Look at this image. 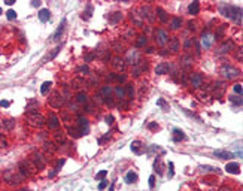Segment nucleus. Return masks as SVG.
Wrapping results in <instances>:
<instances>
[{
    "label": "nucleus",
    "mask_w": 243,
    "mask_h": 191,
    "mask_svg": "<svg viewBox=\"0 0 243 191\" xmlns=\"http://www.w3.org/2000/svg\"><path fill=\"white\" fill-rule=\"evenodd\" d=\"M221 72H222V75H224L225 78H228V79H233V78H237V76L240 75V70H239V69H236V67H231V66H224Z\"/></svg>",
    "instance_id": "1"
},
{
    "label": "nucleus",
    "mask_w": 243,
    "mask_h": 191,
    "mask_svg": "<svg viewBox=\"0 0 243 191\" xmlns=\"http://www.w3.org/2000/svg\"><path fill=\"white\" fill-rule=\"evenodd\" d=\"M225 170H227L228 173H233V175H237V173H240V167L237 163H230L225 166Z\"/></svg>",
    "instance_id": "2"
},
{
    "label": "nucleus",
    "mask_w": 243,
    "mask_h": 191,
    "mask_svg": "<svg viewBox=\"0 0 243 191\" xmlns=\"http://www.w3.org/2000/svg\"><path fill=\"white\" fill-rule=\"evenodd\" d=\"M157 40H158V43H161V45H164V43H167V40H169V38H167V33L164 31V30H157Z\"/></svg>",
    "instance_id": "3"
},
{
    "label": "nucleus",
    "mask_w": 243,
    "mask_h": 191,
    "mask_svg": "<svg viewBox=\"0 0 243 191\" xmlns=\"http://www.w3.org/2000/svg\"><path fill=\"white\" fill-rule=\"evenodd\" d=\"M169 69H170L169 63H160L157 67H155V72H157V75H164V73L169 72Z\"/></svg>",
    "instance_id": "4"
},
{
    "label": "nucleus",
    "mask_w": 243,
    "mask_h": 191,
    "mask_svg": "<svg viewBox=\"0 0 243 191\" xmlns=\"http://www.w3.org/2000/svg\"><path fill=\"white\" fill-rule=\"evenodd\" d=\"M201 42H203V46H204V48H210L212 42H213V36H212L210 33H206V34H203Z\"/></svg>",
    "instance_id": "5"
},
{
    "label": "nucleus",
    "mask_w": 243,
    "mask_h": 191,
    "mask_svg": "<svg viewBox=\"0 0 243 191\" xmlns=\"http://www.w3.org/2000/svg\"><path fill=\"white\" fill-rule=\"evenodd\" d=\"M49 18H51V12H49V9H40V11H39V20H40L42 23L49 21Z\"/></svg>",
    "instance_id": "6"
},
{
    "label": "nucleus",
    "mask_w": 243,
    "mask_h": 191,
    "mask_svg": "<svg viewBox=\"0 0 243 191\" xmlns=\"http://www.w3.org/2000/svg\"><path fill=\"white\" fill-rule=\"evenodd\" d=\"M79 132H81V134L88 133V121L85 118H79Z\"/></svg>",
    "instance_id": "7"
},
{
    "label": "nucleus",
    "mask_w": 243,
    "mask_h": 191,
    "mask_svg": "<svg viewBox=\"0 0 243 191\" xmlns=\"http://www.w3.org/2000/svg\"><path fill=\"white\" fill-rule=\"evenodd\" d=\"M198 11H200V3H198V2H193L189 5V8H188V12L191 15H197Z\"/></svg>",
    "instance_id": "8"
},
{
    "label": "nucleus",
    "mask_w": 243,
    "mask_h": 191,
    "mask_svg": "<svg viewBox=\"0 0 243 191\" xmlns=\"http://www.w3.org/2000/svg\"><path fill=\"white\" fill-rule=\"evenodd\" d=\"M48 124H49V128H58V126H60L58 118H57L54 114H51V115H49V121H48Z\"/></svg>",
    "instance_id": "9"
},
{
    "label": "nucleus",
    "mask_w": 243,
    "mask_h": 191,
    "mask_svg": "<svg viewBox=\"0 0 243 191\" xmlns=\"http://www.w3.org/2000/svg\"><path fill=\"white\" fill-rule=\"evenodd\" d=\"M173 134H175V137H173V141H175V142H179V141H182V139H185L184 132H182V130H179V128L173 130Z\"/></svg>",
    "instance_id": "10"
},
{
    "label": "nucleus",
    "mask_w": 243,
    "mask_h": 191,
    "mask_svg": "<svg viewBox=\"0 0 243 191\" xmlns=\"http://www.w3.org/2000/svg\"><path fill=\"white\" fill-rule=\"evenodd\" d=\"M215 155L216 157H219V158H233L234 157V154H231V152H225V151H215Z\"/></svg>",
    "instance_id": "11"
},
{
    "label": "nucleus",
    "mask_w": 243,
    "mask_h": 191,
    "mask_svg": "<svg viewBox=\"0 0 243 191\" xmlns=\"http://www.w3.org/2000/svg\"><path fill=\"white\" fill-rule=\"evenodd\" d=\"M201 81H203V78H201V75H198V73L191 78V84H193V87H200Z\"/></svg>",
    "instance_id": "12"
},
{
    "label": "nucleus",
    "mask_w": 243,
    "mask_h": 191,
    "mask_svg": "<svg viewBox=\"0 0 243 191\" xmlns=\"http://www.w3.org/2000/svg\"><path fill=\"white\" fill-rule=\"evenodd\" d=\"M64 25H66V20H63V21H61V24H60V27L57 29V31L52 34V39H54V40H57V39L60 38V34H61V33H63V30H64Z\"/></svg>",
    "instance_id": "13"
},
{
    "label": "nucleus",
    "mask_w": 243,
    "mask_h": 191,
    "mask_svg": "<svg viewBox=\"0 0 243 191\" xmlns=\"http://www.w3.org/2000/svg\"><path fill=\"white\" fill-rule=\"evenodd\" d=\"M125 181L128 182V184H133V182H137V175L134 172H128L125 175Z\"/></svg>",
    "instance_id": "14"
},
{
    "label": "nucleus",
    "mask_w": 243,
    "mask_h": 191,
    "mask_svg": "<svg viewBox=\"0 0 243 191\" xmlns=\"http://www.w3.org/2000/svg\"><path fill=\"white\" fill-rule=\"evenodd\" d=\"M51 85H52L51 82H43V84H42V87H40V93H42L43 96H46V94H48V91H49V88H51Z\"/></svg>",
    "instance_id": "15"
},
{
    "label": "nucleus",
    "mask_w": 243,
    "mask_h": 191,
    "mask_svg": "<svg viewBox=\"0 0 243 191\" xmlns=\"http://www.w3.org/2000/svg\"><path fill=\"white\" fill-rule=\"evenodd\" d=\"M140 146H142V143L139 142V141H136V142H133V143H131V149H133L136 154H142V151H140Z\"/></svg>",
    "instance_id": "16"
},
{
    "label": "nucleus",
    "mask_w": 243,
    "mask_h": 191,
    "mask_svg": "<svg viewBox=\"0 0 243 191\" xmlns=\"http://www.w3.org/2000/svg\"><path fill=\"white\" fill-rule=\"evenodd\" d=\"M180 24H182V20L180 18H173L172 20V29H179L180 27Z\"/></svg>",
    "instance_id": "17"
},
{
    "label": "nucleus",
    "mask_w": 243,
    "mask_h": 191,
    "mask_svg": "<svg viewBox=\"0 0 243 191\" xmlns=\"http://www.w3.org/2000/svg\"><path fill=\"white\" fill-rule=\"evenodd\" d=\"M157 12H158L160 20H161L163 23H166V21H167V15H166V12H164V11L161 9V8H158V9H157Z\"/></svg>",
    "instance_id": "18"
},
{
    "label": "nucleus",
    "mask_w": 243,
    "mask_h": 191,
    "mask_svg": "<svg viewBox=\"0 0 243 191\" xmlns=\"http://www.w3.org/2000/svg\"><path fill=\"white\" fill-rule=\"evenodd\" d=\"M6 18H7V20H9V21L15 20V18H16V12H15L14 9H9V11H7V12H6Z\"/></svg>",
    "instance_id": "19"
},
{
    "label": "nucleus",
    "mask_w": 243,
    "mask_h": 191,
    "mask_svg": "<svg viewBox=\"0 0 243 191\" xmlns=\"http://www.w3.org/2000/svg\"><path fill=\"white\" fill-rule=\"evenodd\" d=\"M110 93H112V88H110L109 85H108V87H103V88H101V96H103V97H109Z\"/></svg>",
    "instance_id": "20"
},
{
    "label": "nucleus",
    "mask_w": 243,
    "mask_h": 191,
    "mask_svg": "<svg viewBox=\"0 0 243 191\" xmlns=\"http://www.w3.org/2000/svg\"><path fill=\"white\" fill-rule=\"evenodd\" d=\"M115 91H116V94H118V97H121V99L125 97V90L123 88V87H116Z\"/></svg>",
    "instance_id": "21"
},
{
    "label": "nucleus",
    "mask_w": 243,
    "mask_h": 191,
    "mask_svg": "<svg viewBox=\"0 0 243 191\" xmlns=\"http://www.w3.org/2000/svg\"><path fill=\"white\" fill-rule=\"evenodd\" d=\"M78 102H79V103H86V94L85 93H79V94H78Z\"/></svg>",
    "instance_id": "22"
},
{
    "label": "nucleus",
    "mask_w": 243,
    "mask_h": 191,
    "mask_svg": "<svg viewBox=\"0 0 243 191\" xmlns=\"http://www.w3.org/2000/svg\"><path fill=\"white\" fill-rule=\"evenodd\" d=\"M108 175V170H100L99 173H97V175H95V179H97V181H100V179H103V178H105Z\"/></svg>",
    "instance_id": "23"
},
{
    "label": "nucleus",
    "mask_w": 243,
    "mask_h": 191,
    "mask_svg": "<svg viewBox=\"0 0 243 191\" xmlns=\"http://www.w3.org/2000/svg\"><path fill=\"white\" fill-rule=\"evenodd\" d=\"M234 88V93H237V94H240L242 96V93H243V88H242V84H236L233 87Z\"/></svg>",
    "instance_id": "24"
},
{
    "label": "nucleus",
    "mask_w": 243,
    "mask_h": 191,
    "mask_svg": "<svg viewBox=\"0 0 243 191\" xmlns=\"http://www.w3.org/2000/svg\"><path fill=\"white\" fill-rule=\"evenodd\" d=\"M231 46H233L231 42H230V43H225V45H222V48H221V53H227V51H230Z\"/></svg>",
    "instance_id": "25"
},
{
    "label": "nucleus",
    "mask_w": 243,
    "mask_h": 191,
    "mask_svg": "<svg viewBox=\"0 0 243 191\" xmlns=\"http://www.w3.org/2000/svg\"><path fill=\"white\" fill-rule=\"evenodd\" d=\"M157 105H160V106H163V108H164V111H167V109H169V106L166 105V102H164L163 99H160V100L157 102Z\"/></svg>",
    "instance_id": "26"
},
{
    "label": "nucleus",
    "mask_w": 243,
    "mask_h": 191,
    "mask_svg": "<svg viewBox=\"0 0 243 191\" xmlns=\"http://www.w3.org/2000/svg\"><path fill=\"white\" fill-rule=\"evenodd\" d=\"M108 182H109V181H101L100 184H99V190H105V188L108 187Z\"/></svg>",
    "instance_id": "27"
},
{
    "label": "nucleus",
    "mask_w": 243,
    "mask_h": 191,
    "mask_svg": "<svg viewBox=\"0 0 243 191\" xmlns=\"http://www.w3.org/2000/svg\"><path fill=\"white\" fill-rule=\"evenodd\" d=\"M105 121H106V123H108V124L110 126L112 123H114V117H112V115H108V117L105 118Z\"/></svg>",
    "instance_id": "28"
},
{
    "label": "nucleus",
    "mask_w": 243,
    "mask_h": 191,
    "mask_svg": "<svg viewBox=\"0 0 243 191\" xmlns=\"http://www.w3.org/2000/svg\"><path fill=\"white\" fill-rule=\"evenodd\" d=\"M5 124H6V127H7V128H12V127H14V121H12V119H7Z\"/></svg>",
    "instance_id": "29"
},
{
    "label": "nucleus",
    "mask_w": 243,
    "mask_h": 191,
    "mask_svg": "<svg viewBox=\"0 0 243 191\" xmlns=\"http://www.w3.org/2000/svg\"><path fill=\"white\" fill-rule=\"evenodd\" d=\"M133 96H134V90H133V87L130 85L128 87V97H133Z\"/></svg>",
    "instance_id": "30"
},
{
    "label": "nucleus",
    "mask_w": 243,
    "mask_h": 191,
    "mask_svg": "<svg viewBox=\"0 0 243 191\" xmlns=\"http://www.w3.org/2000/svg\"><path fill=\"white\" fill-rule=\"evenodd\" d=\"M154 184H155V178H154V176H149V187L154 188Z\"/></svg>",
    "instance_id": "31"
},
{
    "label": "nucleus",
    "mask_w": 243,
    "mask_h": 191,
    "mask_svg": "<svg viewBox=\"0 0 243 191\" xmlns=\"http://www.w3.org/2000/svg\"><path fill=\"white\" fill-rule=\"evenodd\" d=\"M0 106L7 108V106H9V102H7V100H2V102H0Z\"/></svg>",
    "instance_id": "32"
},
{
    "label": "nucleus",
    "mask_w": 243,
    "mask_h": 191,
    "mask_svg": "<svg viewBox=\"0 0 243 191\" xmlns=\"http://www.w3.org/2000/svg\"><path fill=\"white\" fill-rule=\"evenodd\" d=\"M63 164H64V160H60V161H58V164H57V169H55V170H60Z\"/></svg>",
    "instance_id": "33"
},
{
    "label": "nucleus",
    "mask_w": 243,
    "mask_h": 191,
    "mask_svg": "<svg viewBox=\"0 0 243 191\" xmlns=\"http://www.w3.org/2000/svg\"><path fill=\"white\" fill-rule=\"evenodd\" d=\"M145 43H146V38H142L140 40H139L137 45H139V46H142V45H145Z\"/></svg>",
    "instance_id": "34"
},
{
    "label": "nucleus",
    "mask_w": 243,
    "mask_h": 191,
    "mask_svg": "<svg viewBox=\"0 0 243 191\" xmlns=\"http://www.w3.org/2000/svg\"><path fill=\"white\" fill-rule=\"evenodd\" d=\"M79 72H88V67H86V66H82V67H79Z\"/></svg>",
    "instance_id": "35"
},
{
    "label": "nucleus",
    "mask_w": 243,
    "mask_h": 191,
    "mask_svg": "<svg viewBox=\"0 0 243 191\" xmlns=\"http://www.w3.org/2000/svg\"><path fill=\"white\" fill-rule=\"evenodd\" d=\"M169 166H170V176H173L175 175V172H173V163H169Z\"/></svg>",
    "instance_id": "36"
},
{
    "label": "nucleus",
    "mask_w": 243,
    "mask_h": 191,
    "mask_svg": "<svg viewBox=\"0 0 243 191\" xmlns=\"http://www.w3.org/2000/svg\"><path fill=\"white\" fill-rule=\"evenodd\" d=\"M0 146H6V141L2 139V136H0Z\"/></svg>",
    "instance_id": "37"
},
{
    "label": "nucleus",
    "mask_w": 243,
    "mask_h": 191,
    "mask_svg": "<svg viewBox=\"0 0 243 191\" xmlns=\"http://www.w3.org/2000/svg\"><path fill=\"white\" fill-rule=\"evenodd\" d=\"M5 3L11 6V5H14V0H5Z\"/></svg>",
    "instance_id": "38"
},
{
    "label": "nucleus",
    "mask_w": 243,
    "mask_h": 191,
    "mask_svg": "<svg viewBox=\"0 0 243 191\" xmlns=\"http://www.w3.org/2000/svg\"><path fill=\"white\" fill-rule=\"evenodd\" d=\"M31 6H34V8H36V6H40V2H31Z\"/></svg>",
    "instance_id": "39"
},
{
    "label": "nucleus",
    "mask_w": 243,
    "mask_h": 191,
    "mask_svg": "<svg viewBox=\"0 0 243 191\" xmlns=\"http://www.w3.org/2000/svg\"><path fill=\"white\" fill-rule=\"evenodd\" d=\"M55 173H57V170H52V172H51V173H49V178H52V176H55Z\"/></svg>",
    "instance_id": "40"
},
{
    "label": "nucleus",
    "mask_w": 243,
    "mask_h": 191,
    "mask_svg": "<svg viewBox=\"0 0 243 191\" xmlns=\"http://www.w3.org/2000/svg\"><path fill=\"white\" fill-rule=\"evenodd\" d=\"M155 127H157V124H155V123H151V124H149V128H155Z\"/></svg>",
    "instance_id": "41"
},
{
    "label": "nucleus",
    "mask_w": 243,
    "mask_h": 191,
    "mask_svg": "<svg viewBox=\"0 0 243 191\" xmlns=\"http://www.w3.org/2000/svg\"><path fill=\"white\" fill-rule=\"evenodd\" d=\"M0 15H2V8H0Z\"/></svg>",
    "instance_id": "42"
},
{
    "label": "nucleus",
    "mask_w": 243,
    "mask_h": 191,
    "mask_svg": "<svg viewBox=\"0 0 243 191\" xmlns=\"http://www.w3.org/2000/svg\"><path fill=\"white\" fill-rule=\"evenodd\" d=\"M0 127H2V124H0Z\"/></svg>",
    "instance_id": "43"
}]
</instances>
